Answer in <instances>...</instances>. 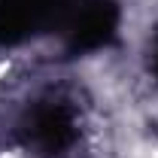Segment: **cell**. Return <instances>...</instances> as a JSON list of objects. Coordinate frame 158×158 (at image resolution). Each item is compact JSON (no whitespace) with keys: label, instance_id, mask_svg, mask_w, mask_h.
Listing matches in <instances>:
<instances>
[{"label":"cell","instance_id":"7a4b0ae2","mask_svg":"<svg viewBox=\"0 0 158 158\" xmlns=\"http://www.w3.org/2000/svg\"><path fill=\"white\" fill-rule=\"evenodd\" d=\"M79 103L73 94L52 88L43 91L19 122V137L27 152L37 158H58L67 149H73L79 140Z\"/></svg>","mask_w":158,"mask_h":158},{"label":"cell","instance_id":"6da1fadb","mask_svg":"<svg viewBox=\"0 0 158 158\" xmlns=\"http://www.w3.org/2000/svg\"><path fill=\"white\" fill-rule=\"evenodd\" d=\"M116 0H0V46L58 34L67 55H85L116 40Z\"/></svg>","mask_w":158,"mask_h":158},{"label":"cell","instance_id":"3957f363","mask_svg":"<svg viewBox=\"0 0 158 158\" xmlns=\"http://www.w3.org/2000/svg\"><path fill=\"white\" fill-rule=\"evenodd\" d=\"M149 70L155 76V85H158V24L152 31V46H149Z\"/></svg>","mask_w":158,"mask_h":158}]
</instances>
